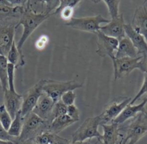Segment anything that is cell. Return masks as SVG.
I'll return each instance as SVG.
<instances>
[{"label": "cell", "instance_id": "obj_25", "mask_svg": "<svg viewBox=\"0 0 147 144\" xmlns=\"http://www.w3.org/2000/svg\"><path fill=\"white\" fill-rule=\"evenodd\" d=\"M8 60L7 57L0 55V81L4 91L8 89L7 66Z\"/></svg>", "mask_w": 147, "mask_h": 144}, {"label": "cell", "instance_id": "obj_3", "mask_svg": "<svg viewBox=\"0 0 147 144\" xmlns=\"http://www.w3.org/2000/svg\"><path fill=\"white\" fill-rule=\"evenodd\" d=\"M50 124L32 112H30L24 118L22 132L20 135L17 138L22 141H35L38 135L49 130Z\"/></svg>", "mask_w": 147, "mask_h": 144}, {"label": "cell", "instance_id": "obj_4", "mask_svg": "<svg viewBox=\"0 0 147 144\" xmlns=\"http://www.w3.org/2000/svg\"><path fill=\"white\" fill-rule=\"evenodd\" d=\"M100 125V115L87 118L79 127L78 129L72 134V138L71 141V143L92 138H97L101 142L102 135L98 130V128Z\"/></svg>", "mask_w": 147, "mask_h": 144}, {"label": "cell", "instance_id": "obj_34", "mask_svg": "<svg viewBox=\"0 0 147 144\" xmlns=\"http://www.w3.org/2000/svg\"><path fill=\"white\" fill-rule=\"evenodd\" d=\"M67 115H69L71 119H73L76 122L80 121V110H79L78 108H77L74 104L68 106Z\"/></svg>", "mask_w": 147, "mask_h": 144}, {"label": "cell", "instance_id": "obj_7", "mask_svg": "<svg viewBox=\"0 0 147 144\" xmlns=\"http://www.w3.org/2000/svg\"><path fill=\"white\" fill-rule=\"evenodd\" d=\"M46 79L40 80L39 82L28 90L22 95V104L20 112L24 118L32 112L35 105L43 93V85Z\"/></svg>", "mask_w": 147, "mask_h": 144}, {"label": "cell", "instance_id": "obj_2", "mask_svg": "<svg viewBox=\"0 0 147 144\" xmlns=\"http://www.w3.org/2000/svg\"><path fill=\"white\" fill-rule=\"evenodd\" d=\"M119 125L124 132L121 144H136L147 134V112H141Z\"/></svg>", "mask_w": 147, "mask_h": 144}, {"label": "cell", "instance_id": "obj_37", "mask_svg": "<svg viewBox=\"0 0 147 144\" xmlns=\"http://www.w3.org/2000/svg\"><path fill=\"white\" fill-rule=\"evenodd\" d=\"M12 6L25 7L30 3V0H7Z\"/></svg>", "mask_w": 147, "mask_h": 144}, {"label": "cell", "instance_id": "obj_6", "mask_svg": "<svg viewBox=\"0 0 147 144\" xmlns=\"http://www.w3.org/2000/svg\"><path fill=\"white\" fill-rule=\"evenodd\" d=\"M110 20L101 15L92 17H84V18H72L70 20L66 22L65 25L78 31L92 33L97 34L100 30V25L102 23H108Z\"/></svg>", "mask_w": 147, "mask_h": 144}, {"label": "cell", "instance_id": "obj_21", "mask_svg": "<svg viewBox=\"0 0 147 144\" xmlns=\"http://www.w3.org/2000/svg\"><path fill=\"white\" fill-rule=\"evenodd\" d=\"M35 142L38 144H71V142L68 139L47 130L35 138Z\"/></svg>", "mask_w": 147, "mask_h": 144}, {"label": "cell", "instance_id": "obj_31", "mask_svg": "<svg viewBox=\"0 0 147 144\" xmlns=\"http://www.w3.org/2000/svg\"><path fill=\"white\" fill-rule=\"evenodd\" d=\"M15 65L11 63H8L7 75H8V89L15 91Z\"/></svg>", "mask_w": 147, "mask_h": 144}, {"label": "cell", "instance_id": "obj_45", "mask_svg": "<svg viewBox=\"0 0 147 144\" xmlns=\"http://www.w3.org/2000/svg\"><path fill=\"white\" fill-rule=\"evenodd\" d=\"M144 5H147V0H143Z\"/></svg>", "mask_w": 147, "mask_h": 144}, {"label": "cell", "instance_id": "obj_9", "mask_svg": "<svg viewBox=\"0 0 147 144\" xmlns=\"http://www.w3.org/2000/svg\"><path fill=\"white\" fill-rule=\"evenodd\" d=\"M96 35L97 36L96 53L101 57H108L111 60H113L115 58V53L119 41L115 38L105 35L100 31H99Z\"/></svg>", "mask_w": 147, "mask_h": 144}, {"label": "cell", "instance_id": "obj_5", "mask_svg": "<svg viewBox=\"0 0 147 144\" xmlns=\"http://www.w3.org/2000/svg\"><path fill=\"white\" fill-rule=\"evenodd\" d=\"M82 87V84L75 81H59L46 79L43 85V92L47 94L56 103L61 99V96L69 91H74Z\"/></svg>", "mask_w": 147, "mask_h": 144}, {"label": "cell", "instance_id": "obj_36", "mask_svg": "<svg viewBox=\"0 0 147 144\" xmlns=\"http://www.w3.org/2000/svg\"><path fill=\"white\" fill-rule=\"evenodd\" d=\"M48 41H49V38L46 35H42L40 38L38 39V41L35 43V46H36V48L38 49H43L45 46H46V44L48 43Z\"/></svg>", "mask_w": 147, "mask_h": 144}, {"label": "cell", "instance_id": "obj_1", "mask_svg": "<svg viewBox=\"0 0 147 144\" xmlns=\"http://www.w3.org/2000/svg\"><path fill=\"white\" fill-rule=\"evenodd\" d=\"M50 17V15L45 14L44 12L38 13L35 12L32 9L30 3L28 4L27 6L24 7V12L18 25V28L19 25H22L23 27L22 34L17 44L18 50L22 52V47L25 41L32 35V33L39 25H41L45 20H46Z\"/></svg>", "mask_w": 147, "mask_h": 144}, {"label": "cell", "instance_id": "obj_18", "mask_svg": "<svg viewBox=\"0 0 147 144\" xmlns=\"http://www.w3.org/2000/svg\"><path fill=\"white\" fill-rule=\"evenodd\" d=\"M146 104L147 96L144 98L142 102L140 104H128L112 122L121 125V124L124 123L126 121L135 117L138 114L141 113V112H147L146 109Z\"/></svg>", "mask_w": 147, "mask_h": 144}, {"label": "cell", "instance_id": "obj_11", "mask_svg": "<svg viewBox=\"0 0 147 144\" xmlns=\"http://www.w3.org/2000/svg\"><path fill=\"white\" fill-rule=\"evenodd\" d=\"M24 7L0 5V28L14 25L18 28Z\"/></svg>", "mask_w": 147, "mask_h": 144}, {"label": "cell", "instance_id": "obj_14", "mask_svg": "<svg viewBox=\"0 0 147 144\" xmlns=\"http://www.w3.org/2000/svg\"><path fill=\"white\" fill-rule=\"evenodd\" d=\"M54 104L55 102L52 100V99L43 92L32 110V112L51 123L53 119L52 112Z\"/></svg>", "mask_w": 147, "mask_h": 144}, {"label": "cell", "instance_id": "obj_26", "mask_svg": "<svg viewBox=\"0 0 147 144\" xmlns=\"http://www.w3.org/2000/svg\"><path fill=\"white\" fill-rule=\"evenodd\" d=\"M105 3L111 18H117L119 14V7L121 0H102Z\"/></svg>", "mask_w": 147, "mask_h": 144}, {"label": "cell", "instance_id": "obj_41", "mask_svg": "<svg viewBox=\"0 0 147 144\" xmlns=\"http://www.w3.org/2000/svg\"><path fill=\"white\" fill-rule=\"evenodd\" d=\"M3 100L4 102V90L3 88H2V83H1V81H0V104H2L4 103H1V102Z\"/></svg>", "mask_w": 147, "mask_h": 144}, {"label": "cell", "instance_id": "obj_46", "mask_svg": "<svg viewBox=\"0 0 147 144\" xmlns=\"http://www.w3.org/2000/svg\"></svg>", "mask_w": 147, "mask_h": 144}, {"label": "cell", "instance_id": "obj_19", "mask_svg": "<svg viewBox=\"0 0 147 144\" xmlns=\"http://www.w3.org/2000/svg\"><path fill=\"white\" fill-rule=\"evenodd\" d=\"M16 27L14 25L0 28V55L7 57L12 44L15 42Z\"/></svg>", "mask_w": 147, "mask_h": 144}, {"label": "cell", "instance_id": "obj_23", "mask_svg": "<svg viewBox=\"0 0 147 144\" xmlns=\"http://www.w3.org/2000/svg\"><path fill=\"white\" fill-rule=\"evenodd\" d=\"M7 58L8 62L15 65L16 69L19 67L24 66L25 64L22 52L18 50L15 42H14L12 44L10 50L7 55Z\"/></svg>", "mask_w": 147, "mask_h": 144}, {"label": "cell", "instance_id": "obj_17", "mask_svg": "<svg viewBox=\"0 0 147 144\" xmlns=\"http://www.w3.org/2000/svg\"><path fill=\"white\" fill-rule=\"evenodd\" d=\"M125 33L136 49L138 56H147V42L141 34L136 31L131 24H125Z\"/></svg>", "mask_w": 147, "mask_h": 144}, {"label": "cell", "instance_id": "obj_27", "mask_svg": "<svg viewBox=\"0 0 147 144\" xmlns=\"http://www.w3.org/2000/svg\"><path fill=\"white\" fill-rule=\"evenodd\" d=\"M0 122L7 130H8L12 122V117L7 110L4 104H0Z\"/></svg>", "mask_w": 147, "mask_h": 144}, {"label": "cell", "instance_id": "obj_32", "mask_svg": "<svg viewBox=\"0 0 147 144\" xmlns=\"http://www.w3.org/2000/svg\"><path fill=\"white\" fill-rule=\"evenodd\" d=\"M77 98L75 92L74 91H66V93L63 94L61 97V101L66 106H70V105L74 104V102Z\"/></svg>", "mask_w": 147, "mask_h": 144}, {"label": "cell", "instance_id": "obj_43", "mask_svg": "<svg viewBox=\"0 0 147 144\" xmlns=\"http://www.w3.org/2000/svg\"><path fill=\"white\" fill-rule=\"evenodd\" d=\"M0 5H11L9 2H7V0H0ZM12 6V5H11Z\"/></svg>", "mask_w": 147, "mask_h": 144}, {"label": "cell", "instance_id": "obj_33", "mask_svg": "<svg viewBox=\"0 0 147 144\" xmlns=\"http://www.w3.org/2000/svg\"><path fill=\"white\" fill-rule=\"evenodd\" d=\"M147 93V73H144V82H143L142 86L140 88L139 91L138 92V93L134 96V99H131V102L129 103V104L133 105L135 104L136 102L144 94L146 93Z\"/></svg>", "mask_w": 147, "mask_h": 144}, {"label": "cell", "instance_id": "obj_16", "mask_svg": "<svg viewBox=\"0 0 147 144\" xmlns=\"http://www.w3.org/2000/svg\"><path fill=\"white\" fill-rule=\"evenodd\" d=\"M131 25L136 31L144 37L147 42V8L145 5L136 8Z\"/></svg>", "mask_w": 147, "mask_h": 144}, {"label": "cell", "instance_id": "obj_13", "mask_svg": "<svg viewBox=\"0 0 147 144\" xmlns=\"http://www.w3.org/2000/svg\"><path fill=\"white\" fill-rule=\"evenodd\" d=\"M125 21L123 15L120 14L117 18H113L107 25L101 26L100 31L107 36L113 37L118 41L126 36L125 33Z\"/></svg>", "mask_w": 147, "mask_h": 144}, {"label": "cell", "instance_id": "obj_8", "mask_svg": "<svg viewBox=\"0 0 147 144\" xmlns=\"http://www.w3.org/2000/svg\"><path fill=\"white\" fill-rule=\"evenodd\" d=\"M131 101V98L121 96L115 98L112 102H110L105 107L102 113L100 115L101 117V125L111 123L129 104Z\"/></svg>", "mask_w": 147, "mask_h": 144}, {"label": "cell", "instance_id": "obj_22", "mask_svg": "<svg viewBox=\"0 0 147 144\" xmlns=\"http://www.w3.org/2000/svg\"><path fill=\"white\" fill-rule=\"evenodd\" d=\"M75 122V121L71 119L67 114H66V115L54 118L51 122L49 131L53 132V133L59 134L62 130H65Z\"/></svg>", "mask_w": 147, "mask_h": 144}, {"label": "cell", "instance_id": "obj_24", "mask_svg": "<svg viewBox=\"0 0 147 144\" xmlns=\"http://www.w3.org/2000/svg\"><path fill=\"white\" fill-rule=\"evenodd\" d=\"M24 117L21 115L20 111L17 113L15 118L12 119L10 127L8 129V132L12 137H19L22 132V126H23Z\"/></svg>", "mask_w": 147, "mask_h": 144}, {"label": "cell", "instance_id": "obj_20", "mask_svg": "<svg viewBox=\"0 0 147 144\" xmlns=\"http://www.w3.org/2000/svg\"><path fill=\"white\" fill-rule=\"evenodd\" d=\"M140 56H138L136 49L128 37L125 36L122 39L119 40L118 49L115 53V58H136Z\"/></svg>", "mask_w": 147, "mask_h": 144}, {"label": "cell", "instance_id": "obj_29", "mask_svg": "<svg viewBox=\"0 0 147 144\" xmlns=\"http://www.w3.org/2000/svg\"><path fill=\"white\" fill-rule=\"evenodd\" d=\"M67 107L68 106L66 105H65L63 102L61 101V99L59 101H58L57 102L54 104V106L53 108V118L58 117L59 116H61V115H66L67 114Z\"/></svg>", "mask_w": 147, "mask_h": 144}, {"label": "cell", "instance_id": "obj_44", "mask_svg": "<svg viewBox=\"0 0 147 144\" xmlns=\"http://www.w3.org/2000/svg\"><path fill=\"white\" fill-rule=\"evenodd\" d=\"M91 1L92 2H94V3L97 4V3H99V2H101L102 0H91Z\"/></svg>", "mask_w": 147, "mask_h": 144}, {"label": "cell", "instance_id": "obj_30", "mask_svg": "<svg viewBox=\"0 0 147 144\" xmlns=\"http://www.w3.org/2000/svg\"><path fill=\"white\" fill-rule=\"evenodd\" d=\"M81 1L82 0H60L59 6L56 8V10H55L53 13L59 12V11L63 9H65V8L74 10V8L81 2Z\"/></svg>", "mask_w": 147, "mask_h": 144}, {"label": "cell", "instance_id": "obj_40", "mask_svg": "<svg viewBox=\"0 0 147 144\" xmlns=\"http://www.w3.org/2000/svg\"><path fill=\"white\" fill-rule=\"evenodd\" d=\"M12 142L13 144H38L35 142V141L33 140H30V141H22L18 139L17 137H13L12 139Z\"/></svg>", "mask_w": 147, "mask_h": 144}, {"label": "cell", "instance_id": "obj_42", "mask_svg": "<svg viewBox=\"0 0 147 144\" xmlns=\"http://www.w3.org/2000/svg\"><path fill=\"white\" fill-rule=\"evenodd\" d=\"M0 144H13L11 141H5V140L0 139Z\"/></svg>", "mask_w": 147, "mask_h": 144}, {"label": "cell", "instance_id": "obj_38", "mask_svg": "<svg viewBox=\"0 0 147 144\" xmlns=\"http://www.w3.org/2000/svg\"><path fill=\"white\" fill-rule=\"evenodd\" d=\"M138 70H140L144 73H147V56L141 57L139 61Z\"/></svg>", "mask_w": 147, "mask_h": 144}, {"label": "cell", "instance_id": "obj_28", "mask_svg": "<svg viewBox=\"0 0 147 144\" xmlns=\"http://www.w3.org/2000/svg\"><path fill=\"white\" fill-rule=\"evenodd\" d=\"M37 2L42 4L43 7L45 6V11L43 12L50 15H52L60 4V0H37Z\"/></svg>", "mask_w": 147, "mask_h": 144}, {"label": "cell", "instance_id": "obj_10", "mask_svg": "<svg viewBox=\"0 0 147 144\" xmlns=\"http://www.w3.org/2000/svg\"><path fill=\"white\" fill-rule=\"evenodd\" d=\"M141 57L136 58L123 57L112 60L115 80L123 79L128 76L133 70L139 68V61Z\"/></svg>", "mask_w": 147, "mask_h": 144}, {"label": "cell", "instance_id": "obj_12", "mask_svg": "<svg viewBox=\"0 0 147 144\" xmlns=\"http://www.w3.org/2000/svg\"><path fill=\"white\" fill-rule=\"evenodd\" d=\"M103 129L102 144H121L124 139V132L118 124L111 122L101 125Z\"/></svg>", "mask_w": 147, "mask_h": 144}, {"label": "cell", "instance_id": "obj_35", "mask_svg": "<svg viewBox=\"0 0 147 144\" xmlns=\"http://www.w3.org/2000/svg\"><path fill=\"white\" fill-rule=\"evenodd\" d=\"M13 137L11 136L8 131L5 129L0 122V139L5 140V141H11Z\"/></svg>", "mask_w": 147, "mask_h": 144}, {"label": "cell", "instance_id": "obj_39", "mask_svg": "<svg viewBox=\"0 0 147 144\" xmlns=\"http://www.w3.org/2000/svg\"><path fill=\"white\" fill-rule=\"evenodd\" d=\"M71 144H102L101 142L97 138H92V139L86 140L84 141H78V142L72 143Z\"/></svg>", "mask_w": 147, "mask_h": 144}, {"label": "cell", "instance_id": "obj_15", "mask_svg": "<svg viewBox=\"0 0 147 144\" xmlns=\"http://www.w3.org/2000/svg\"><path fill=\"white\" fill-rule=\"evenodd\" d=\"M4 104L13 119L22 107V95L17 93L16 90L7 89L4 91Z\"/></svg>", "mask_w": 147, "mask_h": 144}]
</instances>
